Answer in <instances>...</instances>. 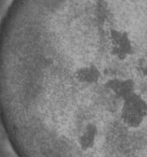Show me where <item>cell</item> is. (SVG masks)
Masks as SVG:
<instances>
[{
  "label": "cell",
  "mask_w": 147,
  "mask_h": 157,
  "mask_svg": "<svg viewBox=\"0 0 147 157\" xmlns=\"http://www.w3.org/2000/svg\"><path fill=\"white\" fill-rule=\"evenodd\" d=\"M103 87L117 101H120L137 92L135 81L131 78L127 77L110 78L104 82Z\"/></svg>",
  "instance_id": "3"
},
{
  "label": "cell",
  "mask_w": 147,
  "mask_h": 157,
  "mask_svg": "<svg viewBox=\"0 0 147 157\" xmlns=\"http://www.w3.org/2000/svg\"><path fill=\"white\" fill-rule=\"evenodd\" d=\"M102 77L101 68L94 63H83L73 71V78L83 87H92L99 83Z\"/></svg>",
  "instance_id": "4"
},
{
  "label": "cell",
  "mask_w": 147,
  "mask_h": 157,
  "mask_svg": "<svg viewBox=\"0 0 147 157\" xmlns=\"http://www.w3.org/2000/svg\"><path fill=\"white\" fill-rule=\"evenodd\" d=\"M119 124L128 132H140L147 126V98L136 92L119 101L117 109Z\"/></svg>",
  "instance_id": "1"
},
{
  "label": "cell",
  "mask_w": 147,
  "mask_h": 157,
  "mask_svg": "<svg viewBox=\"0 0 147 157\" xmlns=\"http://www.w3.org/2000/svg\"><path fill=\"white\" fill-rule=\"evenodd\" d=\"M142 73H143V75H144V76H146V77H147V67H145L142 69Z\"/></svg>",
  "instance_id": "5"
},
{
  "label": "cell",
  "mask_w": 147,
  "mask_h": 157,
  "mask_svg": "<svg viewBox=\"0 0 147 157\" xmlns=\"http://www.w3.org/2000/svg\"><path fill=\"white\" fill-rule=\"evenodd\" d=\"M107 51L110 56L118 62H126L136 52L134 36L122 26H110L107 29Z\"/></svg>",
  "instance_id": "2"
}]
</instances>
